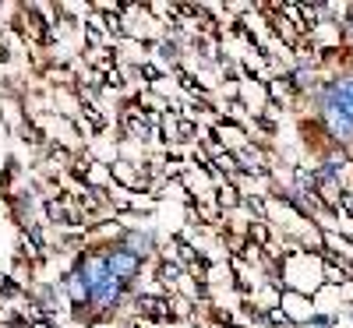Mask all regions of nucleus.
<instances>
[{"label":"nucleus","mask_w":353,"mask_h":328,"mask_svg":"<svg viewBox=\"0 0 353 328\" xmlns=\"http://www.w3.org/2000/svg\"><path fill=\"white\" fill-rule=\"evenodd\" d=\"M163 276H166V283H173V279H181V268H176V265H163Z\"/></svg>","instance_id":"5"},{"label":"nucleus","mask_w":353,"mask_h":328,"mask_svg":"<svg viewBox=\"0 0 353 328\" xmlns=\"http://www.w3.org/2000/svg\"><path fill=\"white\" fill-rule=\"evenodd\" d=\"M336 325V318H314V321H307V328H332Z\"/></svg>","instance_id":"6"},{"label":"nucleus","mask_w":353,"mask_h":328,"mask_svg":"<svg viewBox=\"0 0 353 328\" xmlns=\"http://www.w3.org/2000/svg\"><path fill=\"white\" fill-rule=\"evenodd\" d=\"M223 205H233V201H237V191H233V187H223V198H219Z\"/></svg>","instance_id":"7"},{"label":"nucleus","mask_w":353,"mask_h":328,"mask_svg":"<svg viewBox=\"0 0 353 328\" xmlns=\"http://www.w3.org/2000/svg\"><path fill=\"white\" fill-rule=\"evenodd\" d=\"M318 116L336 141H353V74L329 78L318 88Z\"/></svg>","instance_id":"1"},{"label":"nucleus","mask_w":353,"mask_h":328,"mask_svg":"<svg viewBox=\"0 0 353 328\" xmlns=\"http://www.w3.org/2000/svg\"><path fill=\"white\" fill-rule=\"evenodd\" d=\"M269 321L279 325V328H290V318H286V314H269Z\"/></svg>","instance_id":"8"},{"label":"nucleus","mask_w":353,"mask_h":328,"mask_svg":"<svg viewBox=\"0 0 353 328\" xmlns=\"http://www.w3.org/2000/svg\"><path fill=\"white\" fill-rule=\"evenodd\" d=\"M106 265H110V272H113L117 279H124V283L141 272V258L131 254L128 247H110V251H106Z\"/></svg>","instance_id":"2"},{"label":"nucleus","mask_w":353,"mask_h":328,"mask_svg":"<svg viewBox=\"0 0 353 328\" xmlns=\"http://www.w3.org/2000/svg\"><path fill=\"white\" fill-rule=\"evenodd\" d=\"M64 293L71 296V304H78V307L92 300V286H88L85 272H78V268H74V272H68V276H64Z\"/></svg>","instance_id":"3"},{"label":"nucleus","mask_w":353,"mask_h":328,"mask_svg":"<svg viewBox=\"0 0 353 328\" xmlns=\"http://www.w3.org/2000/svg\"><path fill=\"white\" fill-rule=\"evenodd\" d=\"M128 251L138 254V258H145V254L152 251V236L149 233H128Z\"/></svg>","instance_id":"4"}]
</instances>
